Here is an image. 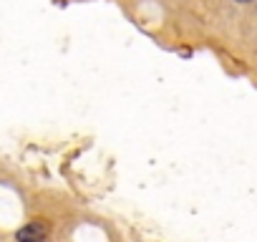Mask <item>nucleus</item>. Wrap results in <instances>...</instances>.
<instances>
[{
    "label": "nucleus",
    "mask_w": 257,
    "mask_h": 242,
    "mask_svg": "<svg viewBox=\"0 0 257 242\" xmlns=\"http://www.w3.org/2000/svg\"><path fill=\"white\" fill-rule=\"evenodd\" d=\"M237 3H249V0H237Z\"/></svg>",
    "instance_id": "2"
},
{
    "label": "nucleus",
    "mask_w": 257,
    "mask_h": 242,
    "mask_svg": "<svg viewBox=\"0 0 257 242\" xmlns=\"http://www.w3.org/2000/svg\"><path fill=\"white\" fill-rule=\"evenodd\" d=\"M46 234H48V224L43 219H36V222H28L26 227H21L16 232V239L18 242H43Z\"/></svg>",
    "instance_id": "1"
}]
</instances>
